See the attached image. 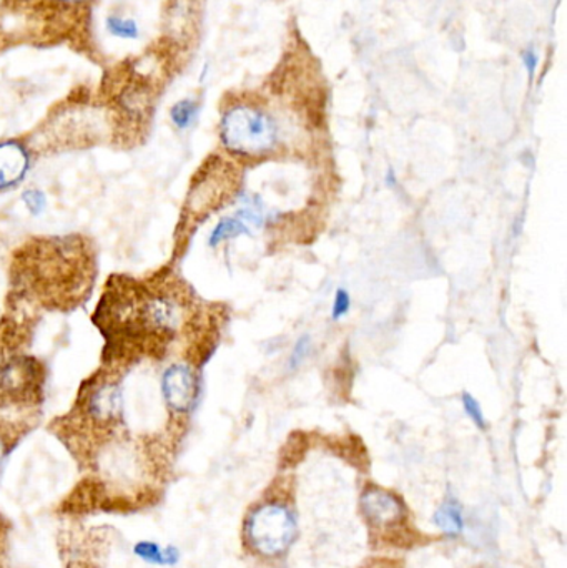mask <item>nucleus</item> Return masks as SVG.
I'll return each mask as SVG.
<instances>
[{"label": "nucleus", "instance_id": "f257e3e1", "mask_svg": "<svg viewBox=\"0 0 567 568\" xmlns=\"http://www.w3.org/2000/svg\"><path fill=\"white\" fill-rule=\"evenodd\" d=\"M12 273L19 293L32 294L49 307H72L92 283L93 256L77 236L37 240L20 250Z\"/></svg>", "mask_w": 567, "mask_h": 568}, {"label": "nucleus", "instance_id": "f03ea898", "mask_svg": "<svg viewBox=\"0 0 567 568\" xmlns=\"http://www.w3.org/2000/svg\"><path fill=\"white\" fill-rule=\"evenodd\" d=\"M93 0H3L0 6V50L3 43L77 47L92 52Z\"/></svg>", "mask_w": 567, "mask_h": 568}, {"label": "nucleus", "instance_id": "7ed1b4c3", "mask_svg": "<svg viewBox=\"0 0 567 568\" xmlns=\"http://www.w3.org/2000/svg\"><path fill=\"white\" fill-rule=\"evenodd\" d=\"M220 142L239 159H262L275 150L279 126L260 105L235 102L225 106L220 120Z\"/></svg>", "mask_w": 567, "mask_h": 568}, {"label": "nucleus", "instance_id": "20e7f679", "mask_svg": "<svg viewBox=\"0 0 567 568\" xmlns=\"http://www.w3.org/2000/svg\"><path fill=\"white\" fill-rule=\"evenodd\" d=\"M236 189H239V173L233 169L232 163L225 162L220 156H210L193 175L180 225H186L189 229L190 223L202 222L210 213L225 205Z\"/></svg>", "mask_w": 567, "mask_h": 568}, {"label": "nucleus", "instance_id": "39448f33", "mask_svg": "<svg viewBox=\"0 0 567 568\" xmlns=\"http://www.w3.org/2000/svg\"><path fill=\"white\" fill-rule=\"evenodd\" d=\"M45 369L36 357L13 354L0 366V409H29L43 400Z\"/></svg>", "mask_w": 567, "mask_h": 568}, {"label": "nucleus", "instance_id": "423d86ee", "mask_svg": "<svg viewBox=\"0 0 567 568\" xmlns=\"http://www.w3.org/2000/svg\"><path fill=\"white\" fill-rule=\"evenodd\" d=\"M249 542L256 552L276 557L285 552L296 537V520L283 504H265L250 516L246 524Z\"/></svg>", "mask_w": 567, "mask_h": 568}, {"label": "nucleus", "instance_id": "0eeeda50", "mask_svg": "<svg viewBox=\"0 0 567 568\" xmlns=\"http://www.w3.org/2000/svg\"><path fill=\"white\" fill-rule=\"evenodd\" d=\"M200 379L195 367L189 363L170 364L162 374V397L173 416L192 413L199 403Z\"/></svg>", "mask_w": 567, "mask_h": 568}, {"label": "nucleus", "instance_id": "6e6552de", "mask_svg": "<svg viewBox=\"0 0 567 568\" xmlns=\"http://www.w3.org/2000/svg\"><path fill=\"white\" fill-rule=\"evenodd\" d=\"M33 149L22 139L0 142V193L16 189L26 179L32 166Z\"/></svg>", "mask_w": 567, "mask_h": 568}, {"label": "nucleus", "instance_id": "1a4fd4ad", "mask_svg": "<svg viewBox=\"0 0 567 568\" xmlns=\"http://www.w3.org/2000/svg\"><path fill=\"white\" fill-rule=\"evenodd\" d=\"M362 509L373 526L392 527L405 516V507L393 494L382 489H369L363 494Z\"/></svg>", "mask_w": 567, "mask_h": 568}, {"label": "nucleus", "instance_id": "9d476101", "mask_svg": "<svg viewBox=\"0 0 567 568\" xmlns=\"http://www.w3.org/2000/svg\"><path fill=\"white\" fill-rule=\"evenodd\" d=\"M132 556L145 566L156 568H173L182 559L179 547L172 544L162 546L152 539L136 540L132 546Z\"/></svg>", "mask_w": 567, "mask_h": 568}, {"label": "nucleus", "instance_id": "9b49d317", "mask_svg": "<svg viewBox=\"0 0 567 568\" xmlns=\"http://www.w3.org/2000/svg\"><path fill=\"white\" fill-rule=\"evenodd\" d=\"M250 225L236 213L235 216H226L216 223L215 229L210 233L209 245L212 248L229 242V240L239 239L242 235H249Z\"/></svg>", "mask_w": 567, "mask_h": 568}, {"label": "nucleus", "instance_id": "f8f14e48", "mask_svg": "<svg viewBox=\"0 0 567 568\" xmlns=\"http://www.w3.org/2000/svg\"><path fill=\"white\" fill-rule=\"evenodd\" d=\"M27 426L20 423H12L9 419L0 417V476H2L3 466L9 459L10 453L17 447V443L26 434Z\"/></svg>", "mask_w": 567, "mask_h": 568}, {"label": "nucleus", "instance_id": "ddd939ff", "mask_svg": "<svg viewBox=\"0 0 567 568\" xmlns=\"http://www.w3.org/2000/svg\"><path fill=\"white\" fill-rule=\"evenodd\" d=\"M435 524L443 532L448 534V536H458V534H462L463 517L458 504H456L455 500L446 503L445 506L436 513Z\"/></svg>", "mask_w": 567, "mask_h": 568}, {"label": "nucleus", "instance_id": "4468645a", "mask_svg": "<svg viewBox=\"0 0 567 568\" xmlns=\"http://www.w3.org/2000/svg\"><path fill=\"white\" fill-rule=\"evenodd\" d=\"M199 115V103L195 100H180L170 109V119L179 130H186L193 125Z\"/></svg>", "mask_w": 567, "mask_h": 568}, {"label": "nucleus", "instance_id": "2eb2a0df", "mask_svg": "<svg viewBox=\"0 0 567 568\" xmlns=\"http://www.w3.org/2000/svg\"><path fill=\"white\" fill-rule=\"evenodd\" d=\"M107 30L119 39L133 40L139 37V26L135 20L123 19L119 16H110L107 19Z\"/></svg>", "mask_w": 567, "mask_h": 568}, {"label": "nucleus", "instance_id": "dca6fc26", "mask_svg": "<svg viewBox=\"0 0 567 568\" xmlns=\"http://www.w3.org/2000/svg\"><path fill=\"white\" fill-rule=\"evenodd\" d=\"M312 337H310L308 334L298 337V341H296L295 346H293L292 354H290V371H296L298 369V367H302L303 363H305V361L308 359L310 354H312Z\"/></svg>", "mask_w": 567, "mask_h": 568}, {"label": "nucleus", "instance_id": "f3484780", "mask_svg": "<svg viewBox=\"0 0 567 568\" xmlns=\"http://www.w3.org/2000/svg\"><path fill=\"white\" fill-rule=\"evenodd\" d=\"M463 409L468 414L469 419L475 423V426H478L479 429L485 430L486 426V417L485 413H483L482 406H479L478 399L475 396H472L469 393H465L462 396Z\"/></svg>", "mask_w": 567, "mask_h": 568}, {"label": "nucleus", "instance_id": "a211bd4d", "mask_svg": "<svg viewBox=\"0 0 567 568\" xmlns=\"http://www.w3.org/2000/svg\"><path fill=\"white\" fill-rule=\"evenodd\" d=\"M22 202L30 215L39 216L45 210L47 196L40 190L30 189L22 193Z\"/></svg>", "mask_w": 567, "mask_h": 568}, {"label": "nucleus", "instance_id": "6ab92c4d", "mask_svg": "<svg viewBox=\"0 0 567 568\" xmlns=\"http://www.w3.org/2000/svg\"><path fill=\"white\" fill-rule=\"evenodd\" d=\"M352 310V296L345 287H338L333 300L332 317L335 321L343 320Z\"/></svg>", "mask_w": 567, "mask_h": 568}, {"label": "nucleus", "instance_id": "aec40b11", "mask_svg": "<svg viewBox=\"0 0 567 568\" xmlns=\"http://www.w3.org/2000/svg\"><path fill=\"white\" fill-rule=\"evenodd\" d=\"M523 59H525V65L528 69L529 75H535L536 67H538V55H536L535 50H526Z\"/></svg>", "mask_w": 567, "mask_h": 568}, {"label": "nucleus", "instance_id": "412c9836", "mask_svg": "<svg viewBox=\"0 0 567 568\" xmlns=\"http://www.w3.org/2000/svg\"><path fill=\"white\" fill-rule=\"evenodd\" d=\"M386 183H388V185H395L396 183V176H395V173H393V170H389L388 172V180H386Z\"/></svg>", "mask_w": 567, "mask_h": 568}, {"label": "nucleus", "instance_id": "4be33fe9", "mask_svg": "<svg viewBox=\"0 0 567 568\" xmlns=\"http://www.w3.org/2000/svg\"><path fill=\"white\" fill-rule=\"evenodd\" d=\"M2 547L3 546H0V549H2ZM2 559H3V557H0V568H6V566H3Z\"/></svg>", "mask_w": 567, "mask_h": 568}]
</instances>
